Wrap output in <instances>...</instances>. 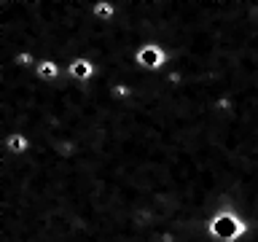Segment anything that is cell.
Listing matches in <instances>:
<instances>
[{
	"label": "cell",
	"mask_w": 258,
	"mask_h": 242,
	"mask_svg": "<svg viewBox=\"0 0 258 242\" xmlns=\"http://www.w3.org/2000/svg\"><path fill=\"white\" fill-rule=\"evenodd\" d=\"M92 16L102 24H110L118 19V3L116 0H92Z\"/></svg>",
	"instance_id": "cell-6"
},
{
	"label": "cell",
	"mask_w": 258,
	"mask_h": 242,
	"mask_svg": "<svg viewBox=\"0 0 258 242\" xmlns=\"http://www.w3.org/2000/svg\"><path fill=\"white\" fill-rule=\"evenodd\" d=\"M32 76L43 84H56L62 76H64V65L54 56H38V68L32 70Z\"/></svg>",
	"instance_id": "cell-4"
},
{
	"label": "cell",
	"mask_w": 258,
	"mask_h": 242,
	"mask_svg": "<svg viewBox=\"0 0 258 242\" xmlns=\"http://www.w3.org/2000/svg\"><path fill=\"white\" fill-rule=\"evenodd\" d=\"M205 231L213 242H245L250 237V221L231 205H221L207 215Z\"/></svg>",
	"instance_id": "cell-1"
},
{
	"label": "cell",
	"mask_w": 258,
	"mask_h": 242,
	"mask_svg": "<svg viewBox=\"0 0 258 242\" xmlns=\"http://www.w3.org/2000/svg\"><path fill=\"white\" fill-rule=\"evenodd\" d=\"M0 148L11 156H27L32 153V137L27 132H11V135H3L0 137Z\"/></svg>",
	"instance_id": "cell-5"
},
{
	"label": "cell",
	"mask_w": 258,
	"mask_h": 242,
	"mask_svg": "<svg viewBox=\"0 0 258 242\" xmlns=\"http://www.w3.org/2000/svg\"><path fill=\"white\" fill-rule=\"evenodd\" d=\"M64 73H68V78L76 81V84H92V81L100 76V65H97L92 56H73V59L64 65Z\"/></svg>",
	"instance_id": "cell-3"
},
{
	"label": "cell",
	"mask_w": 258,
	"mask_h": 242,
	"mask_svg": "<svg viewBox=\"0 0 258 242\" xmlns=\"http://www.w3.org/2000/svg\"><path fill=\"white\" fill-rule=\"evenodd\" d=\"M132 62H135V68H140L145 73H161V70L169 68L172 56H169V51L161 43L148 40V43L137 46L135 51H132Z\"/></svg>",
	"instance_id": "cell-2"
}]
</instances>
